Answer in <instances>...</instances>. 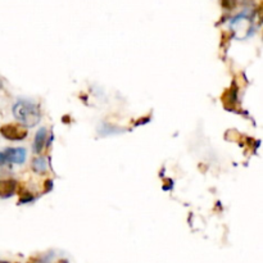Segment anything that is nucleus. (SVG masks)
Wrapping results in <instances>:
<instances>
[{
	"instance_id": "7ed1b4c3",
	"label": "nucleus",
	"mask_w": 263,
	"mask_h": 263,
	"mask_svg": "<svg viewBox=\"0 0 263 263\" xmlns=\"http://www.w3.org/2000/svg\"><path fill=\"white\" fill-rule=\"evenodd\" d=\"M0 133L8 140H23L27 136V130L21 123H9L0 128Z\"/></svg>"
},
{
	"instance_id": "f03ea898",
	"label": "nucleus",
	"mask_w": 263,
	"mask_h": 263,
	"mask_svg": "<svg viewBox=\"0 0 263 263\" xmlns=\"http://www.w3.org/2000/svg\"><path fill=\"white\" fill-rule=\"evenodd\" d=\"M26 161V149L23 148H8L0 152V166L7 163L22 164Z\"/></svg>"
},
{
	"instance_id": "39448f33",
	"label": "nucleus",
	"mask_w": 263,
	"mask_h": 263,
	"mask_svg": "<svg viewBox=\"0 0 263 263\" xmlns=\"http://www.w3.org/2000/svg\"><path fill=\"white\" fill-rule=\"evenodd\" d=\"M46 135H48V131H46V128H40V130L37 131V134H36L35 136V141H33V153L39 154L41 151H43L44 145H45V141H46Z\"/></svg>"
},
{
	"instance_id": "6e6552de",
	"label": "nucleus",
	"mask_w": 263,
	"mask_h": 263,
	"mask_svg": "<svg viewBox=\"0 0 263 263\" xmlns=\"http://www.w3.org/2000/svg\"><path fill=\"white\" fill-rule=\"evenodd\" d=\"M0 263H7V262H0Z\"/></svg>"
},
{
	"instance_id": "f257e3e1",
	"label": "nucleus",
	"mask_w": 263,
	"mask_h": 263,
	"mask_svg": "<svg viewBox=\"0 0 263 263\" xmlns=\"http://www.w3.org/2000/svg\"><path fill=\"white\" fill-rule=\"evenodd\" d=\"M13 115L23 127H33L40 121V110L37 105L30 102H17L13 107Z\"/></svg>"
},
{
	"instance_id": "0eeeda50",
	"label": "nucleus",
	"mask_w": 263,
	"mask_h": 263,
	"mask_svg": "<svg viewBox=\"0 0 263 263\" xmlns=\"http://www.w3.org/2000/svg\"><path fill=\"white\" fill-rule=\"evenodd\" d=\"M235 3L236 0H221V5L226 9H233L235 7Z\"/></svg>"
},
{
	"instance_id": "20e7f679",
	"label": "nucleus",
	"mask_w": 263,
	"mask_h": 263,
	"mask_svg": "<svg viewBox=\"0 0 263 263\" xmlns=\"http://www.w3.org/2000/svg\"><path fill=\"white\" fill-rule=\"evenodd\" d=\"M17 190V181L14 180H0V198H9Z\"/></svg>"
},
{
	"instance_id": "423d86ee",
	"label": "nucleus",
	"mask_w": 263,
	"mask_h": 263,
	"mask_svg": "<svg viewBox=\"0 0 263 263\" xmlns=\"http://www.w3.org/2000/svg\"><path fill=\"white\" fill-rule=\"evenodd\" d=\"M32 168L35 172L43 174V172H45L46 168H48V163H46V161L44 158H37L33 161Z\"/></svg>"
}]
</instances>
